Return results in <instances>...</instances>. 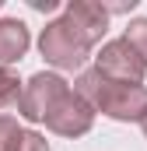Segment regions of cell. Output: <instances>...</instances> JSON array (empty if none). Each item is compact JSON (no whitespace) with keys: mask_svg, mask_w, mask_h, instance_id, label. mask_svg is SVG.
<instances>
[{"mask_svg":"<svg viewBox=\"0 0 147 151\" xmlns=\"http://www.w3.org/2000/svg\"><path fill=\"white\" fill-rule=\"evenodd\" d=\"M18 134H21L18 119H14V116H0V151H7V148H11Z\"/></svg>","mask_w":147,"mask_h":151,"instance_id":"obj_11","label":"cell"},{"mask_svg":"<svg viewBox=\"0 0 147 151\" xmlns=\"http://www.w3.org/2000/svg\"><path fill=\"white\" fill-rule=\"evenodd\" d=\"M46 127H49L53 134H60V137H84V134L95 127V109L70 91L53 113L46 116Z\"/></svg>","mask_w":147,"mask_h":151,"instance_id":"obj_5","label":"cell"},{"mask_svg":"<svg viewBox=\"0 0 147 151\" xmlns=\"http://www.w3.org/2000/svg\"><path fill=\"white\" fill-rule=\"evenodd\" d=\"M32 46L28 35V25L18 21V18H0V67H11L18 63Z\"/></svg>","mask_w":147,"mask_h":151,"instance_id":"obj_7","label":"cell"},{"mask_svg":"<svg viewBox=\"0 0 147 151\" xmlns=\"http://www.w3.org/2000/svg\"><path fill=\"white\" fill-rule=\"evenodd\" d=\"M39 53L49 67L56 70H81L91 56V46L74 32L70 25L60 18V21H49L39 35Z\"/></svg>","mask_w":147,"mask_h":151,"instance_id":"obj_2","label":"cell"},{"mask_svg":"<svg viewBox=\"0 0 147 151\" xmlns=\"http://www.w3.org/2000/svg\"><path fill=\"white\" fill-rule=\"evenodd\" d=\"M21 77L14 74L11 67H0V109H11V106H18V99H21Z\"/></svg>","mask_w":147,"mask_h":151,"instance_id":"obj_8","label":"cell"},{"mask_svg":"<svg viewBox=\"0 0 147 151\" xmlns=\"http://www.w3.org/2000/svg\"><path fill=\"white\" fill-rule=\"evenodd\" d=\"M126 46L144 60V67H147V18H133L130 25H126Z\"/></svg>","mask_w":147,"mask_h":151,"instance_id":"obj_9","label":"cell"},{"mask_svg":"<svg viewBox=\"0 0 147 151\" xmlns=\"http://www.w3.org/2000/svg\"><path fill=\"white\" fill-rule=\"evenodd\" d=\"M74 95L84 99L95 113L119 123H140L147 116V84H123L102 77L98 70H81L74 81Z\"/></svg>","mask_w":147,"mask_h":151,"instance_id":"obj_1","label":"cell"},{"mask_svg":"<svg viewBox=\"0 0 147 151\" xmlns=\"http://www.w3.org/2000/svg\"><path fill=\"white\" fill-rule=\"evenodd\" d=\"M7 151H49V141L42 134H35V130H21Z\"/></svg>","mask_w":147,"mask_h":151,"instance_id":"obj_10","label":"cell"},{"mask_svg":"<svg viewBox=\"0 0 147 151\" xmlns=\"http://www.w3.org/2000/svg\"><path fill=\"white\" fill-rule=\"evenodd\" d=\"M95 70L102 77H109V81H123V84H140L147 74L144 60L126 46V39H112L105 42L102 49H98V56H95Z\"/></svg>","mask_w":147,"mask_h":151,"instance_id":"obj_4","label":"cell"},{"mask_svg":"<svg viewBox=\"0 0 147 151\" xmlns=\"http://www.w3.org/2000/svg\"><path fill=\"white\" fill-rule=\"evenodd\" d=\"M63 21H67L88 46L102 42V35L109 32V14H105V7H102L98 0H70Z\"/></svg>","mask_w":147,"mask_h":151,"instance_id":"obj_6","label":"cell"},{"mask_svg":"<svg viewBox=\"0 0 147 151\" xmlns=\"http://www.w3.org/2000/svg\"><path fill=\"white\" fill-rule=\"evenodd\" d=\"M70 95V84L53 70H39L28 77V84L21 88V99H18V113L28 123H46V116L53 113L63 99Z\"/></svg>","mask_w":147,"mask_h":151,"instance_id":"obj_3","label":"cell"},{"mask_svg":"<svg viewBox=\"0 0 147 151\" xmlns=\"http://www.w3.org/2000/svg\"><path fill=\"white\" fill-rule=\"evenodd\" d=\"M35 11H56V0H28Z\"/></svg>","mask_w":147,"mask_h":151,"instance_id":"obj_12","label":"cell"},{"mask_svg":"<svg viewBox=\"0 0 147 151\" xmlns=\"http://www.w3.org/2000/svg\"><path fill=\"white\" fill-rule=\"evenodd\" d=\"M140 127H144V137H147V116H144V119H140Z\"/></svg>","mask_w":147,"mask_h":151,"instance_id":"obj_13","label":"cell"}]
</instances>
